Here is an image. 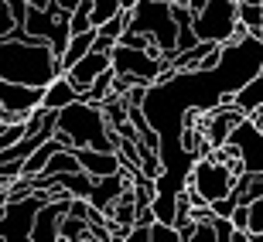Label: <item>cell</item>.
<instances>
[{"instance_id": "cell-1", "label": "cell", "mask_w": 263, "mask_h": 242, "mask_svg": "<svg viewBox=\"0 0 263 242\" xmlns=\"http://www.w3.org/2000/svg\"><path fill=\"white\" fill-rule=\"evenodd\" d=\"M59 75V55L45 38H0V78L45 89Z\"/></svg>"}, {"instance_id": "cell-2", "label": "cell", "mask_w": 263, "mask_h": 242, "mask_svg": "<svg viewBox=\"0 0 263 242\" xmlns=\"http://www.w3.org/2000/svg\"><path fill=\"white\" fill-rule=\"evenodd\" d=\"M55 133L72 136V147L117 150L113 136H109V123H106V113H103V103L76 99L72 106L59 109V126H55Z\"/></svg>"}, {"instance_id": "cell-3", "label": "cell", "mask_w": 263, "mask_h": 242, "mask_svg": "<svg viewBox=\"0 0 263 242\" xmlns=\"http://www.w3.org/2000/svg\"><path fill=\"white\" fill-rule=\"evenodd\" d=\"M127 31L147 34V38L167 55V62L178 55V21H175L171 0H140V4L130 10V28Z\"/></svg>"}, {"instance_id": "cell-4", "label": "cell", "mask_w": 263, "mask_h": 242, "mask_svg": "<svg viewBox=\"0 0 263 242\" xmlns=\"http://www.w3.org/2000/svg\"><path fill=\"white\" fill-rule=\"evenodd\" d=\"M185 188H188V194H192L195 208H205V205H212V201H219V198H226V194H233L236 174L222 164V160H215V157L209 154V157H198L195 164H192Z\"/></svg>"}, {"instance_id": "cell-5", "label": "cell", "mask_w": 263, "mask_h": 242, "mask_svg": "<svg viewBox=\"0 0 263 242\" xmlns=\"http://www.w3.org/2000/svg\"><path fill=\"white\" fill-rule=\"evenodd\" d=\"M24 31L31 38H45L55 48V55H65L68 41H72V10H65L59 0H51L48 7H31L28 4V21Z\"/></svg>"}, {"instance_id": "cell-6", "label": "cell", "mask_w": 263, "mask_h": 242, "mask_svg": "<svg viewBox=\"0 0 263 242\" xmlns=\"http://www.w3.org/2000/svg\"><path fill=\"white\" fill-rule=\"evenodd\" d=\"M171 65L167 55L157 45L151 48H134V45H123L117 41V48H113V68H117V75H127L130 82H147V86H154L157 75Z\"/></svg>"}, {"instance_id": "cell-7", "label": "cell", "mask_w": 263, "mask_h": 242, "mask_svg": "<svg viewBox=\"0 0 263 242\" xmlns=\"http://www.w3.org/2000/svg\"><path fill=\"white\" fill-rule=\"evenodd\" d=\"M51 194V188L45 191H31L17 201H7L4 205V212H0V242H28L34 235V218H38V208Z\"/></svg>"}, {"instance_id": "cell-8", "label": "cell", "mask_w": 263, "mask_h": 242, "mask_svg": "<svg viewBox=\"0 0 263 242\" xmlns=\"http://www.w3.org/2000/svg\"><path fill=\"white\" fill-rule=\"evenodd\" d=\"M192 24L202 41H219V45L233 41L239 28V0H209L192 17Z\"/></svg>"}, {"instance_id": "cell-9", "label": "cell", "mask_w": 263, "mask_h": 242, "mask_svg": "<svg viewBox=\"0 0 263 242\" xmlns=\"http://www.w3.org/2000/svg\"><path fill=\"white\" fill-rule=\"evenodd\" d=\"M72 208V194H62V198H48V201L38 208V218H34V242H59V229H62V218L68 215Z\"/></svg>"}, {"instance_id": "cell-10", "label": "cell", "mask_w": 263, "mask_h": 242, "mask_svg": "<svg viewBox=\"0 0 263 242\" xmlns=\"http://www.w3.org/2000/svg\"><path fill=\"white\" fill-rule=\"evenodd\" d=\"M229 144L239 147V157H243L246 171H263V130L250 116L229 133Z\"/></svg>"}, {"instance_id": "cell-11", "label": "cell", "mask_w": 263, "mask_h": 242, "mask_svg": "<svg viewBox=\"0 0 263 242\" xmlns=\"http://www.w3.org/2000/svg\"><path fill=\"white\" fill-rule=\"evenodd\" d=\"M109 65H113V51H96V48H92L86 58H79L76 65L68 68L65 75H68V82H72L79 92H89V86L96 82V75H99V72H106Z\"/></svg>"}, {"instance_id": "cell-12", "label": "cell", "mask_w": 263, "mask_h": 242, "mask_svg": "<svg viewBox=\"0 0 263 242\" xmlns=\"http://www.w3.org/2000/svg\"><path fill=\"white\" fill-rule=\"evenodd\" d=\"M130 184H134V177L127 174V167H123L120 174L96 177V181H92V191H89V205H92V208H99V212H106V208L117 201L123 191H127Z\"/></svg>"}, {"instance_id": "cell-13", "label": "cell", "mask_w": 263, "mask_h": 242, "mask_svg": "<svg viewBox=\"0 0 263 242\" xmlns=\"http://www.w3.org/2000/svg\"><path fill=\"white\" fill-rule=\"evenodd\" d=\"M79 164L82 171H89L92 177H106V174H120L123 171V160H120L117 150H96V147H76Z\"/></svg>"}, {"instance_id": "cell-14", "label": "cell", "mask_w": 263, "mask_h": 242, "mask_svg": "<svg viewBox=\"0 0 263 242\" xmlns=\"http://www.w3.org/2000/svg\"><path fill=\"white\" fill-rule=\"evenodd\" d=\"M76 99H82V92H79V89L68 82V75L62 72L59 78H51L48 86H45V99H41V106H45V109H65V106H72Z\"/></svg>"}, {"instance_id": "cell-15", "label": "cell", "mask_w": 263, "mask_h": 242, "mask_svg": "<svg viewBox=\"0 0 263 242\" xmlns=\"http://www.w3.org/2000/svg\"><path fill=\"white\" fill-rule=\"evenodd\" d=\"M106 222H123V225H137V194H134V184H130L127 191L120 194L117 201L109 205L106 212Z\"/></svg>"}, {"instance_id": "cell-16", "label": "cell", "mask_w": 263, "mask_h": 242, "mask_svg": "<svg viewBox=\"0 0 263 242\" xmlns=\"http://www.w3.org/2000/svg\"><path fill=\"white\" fill-rule=\"evenodd\" d=\"M92 41H96V28H92V31H82V34H72V41H68L65 55H62V58H59L62 72H68V68L76 65L79 58H86L89 51H92Z\"/></svg>"}, {"instance_id": "cell-17", "label": "cell", "mask_w": 263, "mask_h": 242, "mask_svg": "<svg viewBox=\"0 0 263 242\" xmlns=\"http://www.w3.org/2000/svg\"><path fill=\"white\" fill-rule=\"evenodd\" d=\"M233 99H236V106H239V109H246V116H250L253 109H260L263 106V72L250 78V82H246Z\"/></svg>"}, {"instance_id": "cell-18", "label": "cell", "mask_w": 263, "mask_h": 242, "mask_svg": "<svg viewBox=\"0 0 263 242\" xmlns=\"http://www.w3.org/2000/svg\"><path fill=\"white\" fill-rule=\"evenodd\" d=\"M59 147H65V144H62V140H55V136H51V140H45V144H41L38 150H34V154L24 157V174H28V177L41 174V171H45V164L51 160V154H55Z\"/></svg>"}, {"instance_id": "cell-19", "label": "cell", "mask_w": 263, "mask_h": 242, "mask_svg": "<svg viewBox=\"0 0 263 242\" xmlns=\"http://www.w3.org/2000/svg\"><path fill=\"white\" fill-rule=\"evenodd\" d=\"M113 78H117V68L109 65L106 72L96 75V82L89 86V92H82V99H89V103H106V96H113Z\"/></svg>"}, {"instance_id": "cell-20", "label": "cell", "mask_w": 263, "mask_h": 242, "mask_svg": "<svg viewBox=\"0 0 263 242\" xmlns=\"http://www.w3.org/2000/svg\"><path fill=\"white\" fill-rule=\"evenodd\" d=\"M31 119V116H28ZM28 119H14V123H4L0 126V150H7L21 140V136L28 133Z\"/></svg>"}, {"instance_id": "cell-21", "label": "cell", "mask_w": 263, "mask_h": 242, "mask_svg": "<svg viewBox=\"0 0 263 242\" xmlns=\"http://www.w3.org/2000/svg\"><path fill=\"white\" fill-rule=\"evenodd\" d=\"M239 21L253 34H263V4H239Z\"/></svg>"}, {"instance_id": "cell-22", "label": "cell", "mask_w": 263, "mask_h": 242, "mask_svg": "<svg viewBox=\"0 0 263 242\" xmlns=\"http://www.w3.org/2000/svg\"><path fill=\"white\" fill-rule=\"evenodd\" d=\"M96 24H92V4L89 0H82L76 10H72V34H82V31H92Z\"/></svg>"}, {"instance_id": "cell-23", "label": "cell", "mask_w": 263, "mask_h": 242, "mask_svg": "<svg viewBox=\"0 0 263 242\" xmlns=\"http://www.w3.org/2000/svg\"><path fill=\"white\" fill-rule=\"evenodd\" d=\"M89 4H92V24H106L109 17H113V14H120V0H89Z\"/></svg>"}, {"instance_id": "cell-24", "label": "cell", "mask_w": 263, "mask_h": 242, "mask_svg": "<svg viewBox=\"0 0 263 242\" xmlns=\"http://www.w3.org/2000/svg\"><path fill=\"white\" fill-rule=\"evenodd\" d=\"M151 242H181V232L171 222H151Z\"/></svg>"}, {"instance_id": "cell-25", "label": "cell", "mask_w": 263, "mask_h": 242, "mask_svg": "<svg viewBox=\"0 0 263 242\" xmlns=\"http://www.w3.org/2000/svg\"><path fill=\"white\" fill-rule=\"evenodd\" d=\"M212 225H215L219 242H233V235H236V222H233V218H226V215H212Z\"/></svg>"}, {"instance_id": "cell-26", "label": "cell", "mask_w": 263, "mask_h": 242, "mask_svg": "<svg viewBox=\"0 0 263 242\" xmlns=\"http://www.w3.org/2000/svg\"><path fill=\"white\" fill-rule=\"evenodd\" d=\"M250 232H253V235L263 232V198L250 201Z\"/></svg>"}, {"instance_id": "cell-27", "label": "cell", "mask_w": 263, "mask_h": 242, "mask_svg": "<svg viewBox=\"0 0 263 242\" xmlns=\"http://www.w3.org/2000/svg\"><path fill=\"white\" fill-rule=\"evenodd\" d=\"M233 222H236V229H250V205H236Z\"/></svg>"}, {"instance_id": "cell-28", "label": "cell", "mask_w": 263, "mask_h": 242, "mask_svg": "<svg viewBox=\"0 0 263 242\" xmlns=\"http://www.w3.org/2000/svg\"><path fill=\"white\" fill-rule=\"evenodd\" d=\"M137 4H140V0H120V7H123V10H134Z\"/></svg>"}, {"instance_id": "cell-29", "label": "cell", "mask_w": 263, "mask_h": 242, "mask_svg": "<svg viewBox=\"0 0 263 242\" xmlns=\"http://www.w3.org/2000/svg\"><path fill=\"white\" fill-rule=\"evenodd\" d=\"M28 4H31V7H48L51 0H28Z\"/></svg>"}, {"instance_id": "cell-30", "label": "cell", "mask_w": 263, "mask_h": 242, "mask_svg": "<svg viewBox=\"0 0 263 242\" xmlns=\"http://www.w3.org/2000/svg\"><path fill=\"white\" fill-rule=\"evenodd\" d=\"M0 191H7V181H4V177H0Z\"/></svg>"}, {"instance_id": "cell-31", "label": "cell", "mask_w": 263, "mask_h": 242, "mask_svg": "<svg viewBox=\"0 0 263 242\" xmlns=\"http://www.w3.org/2000/svg\"><path fill=\"white\" fill-rule=\"evenodd\" d=\"M239 4H263V0H239Z\"/></svg>"}, {"instance_id": "cell-32", "label": "cell", "mask_w": 263, "mask_h": 242, "mask_svg": "<svg viewBox=\"0 0 263 242\" xmlns=\"http://www.w3.org/2000/svg\"><path fill=\"white\" fill-rule=\"evenodd\" d=\"M171 4H188V0H171Z\"/></svg>"}]
</instances>
